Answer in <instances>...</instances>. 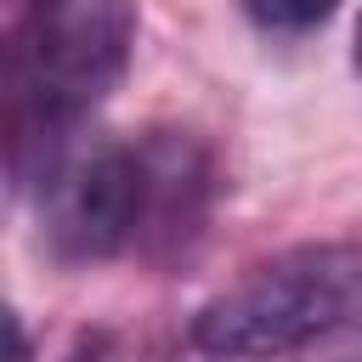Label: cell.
Wrapping results in <instances>:
<instances>
[{"mask_svg":"<svg viewBox=\"0 0 362 362\" xmlns=\"http://www.w3.org/2000/svg\"><path fill=\"white\" fill-rule=\"evenodd\" d=\"M215 164L187 130L57 153L40 170V221L62 260H170L209 215Z\"/></svg>","mask_w":362,"mask_h":362,"instance_id":"6da1fadb","label":"cell"},{"mask_svg":"<svg viewBox=\"0 0 362 362\" xmlns=\"http://www.w3.org/2000/svg\"><path fill=\"white\" fill-rule=\"evenodd\" d=\"M130 51L136 0H28L11 28V164H23L28 147L51 164L74 124L113 96Z\"/></svg>","mask_w":362,"mask_h":362,"instance_id":"7a4b0ae2","label":"cell"},{"mask_svg":"<svg viewBox=\"0 0 362 362\" xmlns=\"http://www.w3.org/2000/svg\"><path fill=\"white\" fill-rule=\"evenodd\" d=\"M362 322V243H300L198 305L192 345L215 362L305 351Z\"/></svg>","mask_w":362,"mask_h":362,"instance_id":"3957f363","label":"cell"},{"mask_svg":"<svg viewBox=\"0 0 362 362\" xmlns=\"http://www.w3.org/2000/svg\"><path fill=\"white\" fill-rule=\"evenodd\" d=\"M339 0H243V11L266 28V34H305L317 28Z\"/></svg>","mask_w":362,"mask_h":362,"instance_id":"277c9868","label":"cell"},{"mask_svg":"<svg viewBox=\"0 0 362 362\" xmlns=\"http://www.w3.org/2000/svg\"><path fill=\"white\" fill-rule=\"evenodd\" d=\"M356 74H362V23H356Z\"/></svg>","mask_w":362,"mask_h":362,"instance_id":"5b68a950","label":"cell"},{"mask_svg":"<svg viewBox=\"0 0 362 362\" xmlns=\"http://www.w3.org/2000/svg\"><path fill=\"white\" fill-rule=\"evenodd\" d=\"M345 362H362V356H345Z\"/></svg>","mask_w":362,"mask_h":362,"instance_id":"8992f818","label":"cell"}]
</instances>
